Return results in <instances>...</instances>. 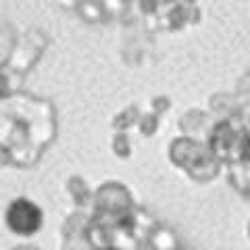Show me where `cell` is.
<instances>
[{
	"label": "cell",
	"instance_id": "6da1fadb",
	"mask_svg": "<svg viewBox=\"0 0 250 250\" xmlns=\"http://www.w3.org/2000/svg\"><path fill=\"white\" fill-rule=\"evenodd\" d=\"M6 221H9V228L15 233H21V236H29L34 233L42 223V215L38 210L36 205H31L25 198H21L17 202H13L9 213H6Z\"/></svg>",
	"mask_w": 250,
	"mask_h": 250
}]
</instances>
